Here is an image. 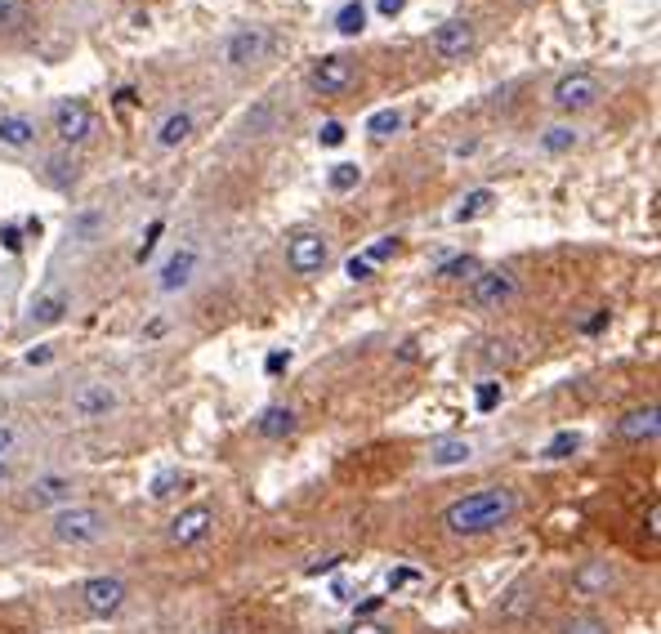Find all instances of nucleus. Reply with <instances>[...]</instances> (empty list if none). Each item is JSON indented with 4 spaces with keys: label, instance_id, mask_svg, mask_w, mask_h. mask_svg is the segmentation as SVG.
<instances>
[{
    "label": "nucleus",
    "instance_id": "nucleus-45",
    "mask_svg": "<svg viewBox=\"0 0 661 634\" xmlns=\"http://www.w3.org/2000/svg\"><path fill=\"white\" fill-rule=\"evenodd\" d=\"M603 326H608V309H603V313H595V317H590V322H586V326H581V331H586V335H595V331H603Z\"/></svg>",
    "mask_w": 661,
    "mask_h": 634
},
{
    "label": "nucleus",
    "instance_id": "nucleus-30",
    "mask_svg": "<svg viewBox=\"0 0 661 634\" xmlns=\"http://www.w3.org/2000/svg\"><path fill=\"white\" fill-rule=\"evenodd\" d=\"M478 273V259L474 255H456V259H443V264H438V277H474Z\"/></svg>",
    "mask_w": 661,
    "mask_h": 634
},
{
    "label": "nucleus",
    "instance_id": "nucleus-6",
    "mask_svg": "<svg viewBox=\"0 0 661 634\" xmlns=\"http://www.w3.org/2000/svg\"><path fill=\"white\" fill-rule=\"evenodd\" d=\"M126 581L121 576H90V581L81 585V603L90 617H117L121 608H126Z\"/></svg>",
    "mask_w": 661,
    "mask_h": 634
},
{
    "label": "nucleus",
    "instance_id": "nucleus-33",
    "mask_svg": "<svg viewBox=\"0 0 661 634\" xmlns=\"http://www.w3.org/2000/svg\"><path fill=\"white\" fill-rule=\"evenodd\" d=\"M496 402H501V380H483V384H478V393H474V407L492 411Z\"/></svg>",
    "mask_w": 661,
    "mask_h": 634
},
{
    "label": "nucleus",
    "instance_id": "nucleus-44",
    "mask_svg": "<svg viewBox=\"0 0 661 634\" xmlns=\"http://www.w3.org/2000/svg\"><path fill=\"white\" fill-rule=\"evenodd\" d=\"M54 358V349H50V344H41V349H32V353H27V362H32V367H41V362H50Z\"/></svg>",
    "mask_w": 661,
    "mask_h": 634
},
{
    "label": "nucleus",
    "instance_id": "nucleus-3",
    "mask_svg": "<svg viewBox=\"0 0 661 634\" xmlns=\"http://www.w3.org/2000/svg\"><path fill=\"white\" fill-rule=\"evenodd\" d=\"M599 99H603V81L595 72H568V76H559L554 81V90H550V103L559 112H590V108H599Z\"/></svg>",
    "mask_w": 661,
    "mask_h": 634
},
{
    "label": "nucleus",
    "instance_id": "nucleus-31",
    "mask_svg": "<svg viewBox=\"0 0 661 634\" xmlns=\"http://www.w3.org/2000/svg\"><path fill=\"white\" fill-rule=\"evenodd\" d=\"M559 634H612L608 630V621L603 617H572V621H563Z\"/></svg>",
    "mask_w": 661,
    "mask_h": 634
},
{
    "label": "nucleus",
    "instance_id": "nucleus-13",
    "mask_svg": "<svg viewBox=\"0 0 661 634\" xmlns=\"http://www.w3.org/2000/svg\"><path fill=\"white\" fill-rule=\"evenodd\" d=\"M72 411L81 420H103L117 411V389L112 384H81V389L72 393Z\"/></svg>",
    "mask_w": 661,
    "mask_h": 634
},
{
    "label": "nucleus",
    "instance_id": "nucleus-17",
    "mask_svg": "<svg viewBox=\"0 0 661 634\" xmlns=\"http://www.w3.org/2000/svg\"><path fill=\"white\" fill-rule=\"evenodd\" d=\"M27 501H32L36 509H50V505H72V478H63V474H50V478H41V483L27 492Z\"/></svg>",
    "mask_w": 661,
    "mask_h": 634
},
{
    "label": "nucleus",
    "instance_id": "nucleus-22",
    "mask_svg": "<svg viewBox=\"0 0 661 634\" xmlns=\"http://www.w3.org/2000/svg\"><path fill=\"white\" fill-rule=\"evenodd\" d=\"M0 143H5V148H32L36 121L32 117H0Z\"/></svg>",
    "mask_w": 661,
    "mask_h": 634
},
{
    "label": "nucleus",
    "instance_id": "nucleus-28",
    "mask_svg": "<svg viewBox=\"0 0 661 634\" xmlns=\"http://www.w3.org/2000/svg\"><path fill=\"white\" fill-rule=\"evenodd\" d=\"M577 451H581V434H572V429H568V434H554L550 443H545L541 456L545 460H568V456H577Z\"/></svg>",
    "mask_w": 661,
    "mask_h": 634
},
{
    "label": "nucleus",
    "instance_id": "nucleus-51",
    "mask_svg": "<svg viewBox=\"0 0 661 634\" xmlns=\"http://www.w3.org/2000/svg\"><path fill=\"white\" fill-rule=\"evenodd\" d=\"M5 478H9V469H5V460H0V483H5Z\"/></svg>",
    "mask_w": 661,
    "mask_h": 634
},
{
    "label": "nucleus",
    "instance_id": "nucleus-39",
    "mask_svg": "<svg viewBox=\"0 0 661 634\" xmlns=\"http://www.w3.org/2000/svg\"><path fill=\"white\" fill-rule=\"evenodd\" d=\"M394 251H398V242H394V237H385V242H376V246H371V251L362 255V259H371V264H380V259H389Z\"/></svg>",
    "mask_w": 661,
    "mask_h": 634
},
{
    "label": "nucleus",
    "instance_id": "nucleus-20",
    "mask_svg": "<svg viewBox=\"0 0 661 634\" xmlns=\"http://www.w3.org/2000/svg\"><path fill=\"white\" fill-rule=\"evenodd\" d=\"M193 126H197L193 112H184V108L170 112V117L157 126V148H179V143H184L188 134H193Z\"/></svg>",
    "mask_w": 661,
    "mask_h": 634
},
{
    "label": "nucleus",
    "instance_id": "nucleus-25",
    "mask_svg": "<svg viewBox=\"0 0 661 634\" xmlns=\"http://www.w3.org/2000/svg\"><path fill=\"white\" fill-rule=\"evenodd\" d=\"M577 139H581V134L572 130V126H550V130L541 134V152H550V157H563V152L577 148Z\"/></svg>",
    "mask_w": 661,
    "mask_h": 634
},
{
    "label": "nucleus",
    "instance_id": "nucleus-48",
    "mask_svg": "<svg viewBox=\"0 0 661 634\" xmlns=\"http://www.w3.org/2000/svg\"><path fill=\"white\" fill-rule=\"evenodd\" d=\"M9 447H14V429H9V425H0V456H5Z\"/></svg>",
    "mask_w": 661,
    "mask_h": 634
},
{
    "label": "nucleus",
    "instance_id": "nucleus-50",
    "mask_svg": "<svg viewBox=\"0 0 661 634\" xmlns=\"http://www.w3.org/2000/svg\"><path fill=\"white\" fill-rule=\"evenodd\" d=\"M411 576H416V572H407V568H402V572H394V576H389V590H398V585H407Z\"/></svg>",
    "mask_w": 661,
    "mask_h": 634
},
{
    "label": "nucleus",
    "instance_id": "nucleus-16",
    "mask_svg": "<svg viewBox=\"0 0 661 634\" xmlns=\"http://www.w3.org/2000/svg\"><path fill=\"white\" fill-rule=\"evenodd\" d=\"M193 268H197V251H193V246H184V251H175V255L166 259L157 286H161V291H179V286L193 282Z\"/></svg>",
    "mask_w": 661,
    "mask_h": 634
},
{
    "label": "nucleus",
    "instance_id": "nucleus-15",
    "mask_svg": "<svg viewBox=\"0 0 661 634\" xmlns=\"http://www.w3.org/2000/svg\"><path fill=\"white\" fill-rule=\"evenodd\" d=\"M295 429H300V416H295L291 407H268V411H260V420H255V434L268 438V443H282V438H291Z\"/></svg>",
    "mask_w": 661,
    "mask_h": 634
},
{
    "label": "nucleus",
    "instance_id": "nucleus-24",
    "mask_svg": "<svg viewBox=\"0 0 661 634\" xmlns=\"http://www.w3.org/2000/svg\"><path fill=\"white\" fill-rule=\"evenodd\" d=\"M362 27H367V5H362V0L340 5V14H335V32H340V36H358Z\"/></svg>",
    "mask_w": 661,
    "mask_h": 634
},
{
    "label": "nucleus",
    "instance_id": "nucleus-18",
    "mask_svg": "<svg viewBox=\"0 0 661 634\" xmlns=\"http://www.w3.org/2000/svg\"><path fill=\"white\" fill-rule=\"evenodd\" d=\"M67 309H72V291H45L41 300L32 304V326H54V322H63Z\"/></svg>",
    "mask_w": 661,
    "mask_h": 634
},
{
    "label": "nucleus",
    "instance_id": "nucleus-26",
    "mask_svg": "<svg viewBox=\"0 0 661 634\" xmlns=\"http://www.w3.org/2000/svg\"><path fill=\"white\" fill-rule=\"evenodd\" d=\"M327 184H331V192L358 188V184H362V166H358V161H335L331 175H327Z\"/></svg>",
    "mask_w": 661,
    "mask_h": 634
},
{
    "label": "nucleus",
    "instance_id": "nucleus-40",
    "mask_svg": "<svg viewBox=\"0 0 661 634\" xmlns=\"http://www.w3.org/2000/svg\"><path fill=\"white\" fill-rule=\"evenodd\" d=\"M264 367H268V376H277V371H286V367H291V353H286V349L268 353V362H264Z\"/></svg>",
    "mask_w": 661,
    "mask_h": 634
},
{
    "label": "nucleus",
    "instance_id": "nucleus-2",
    "mask_svg": "<svg viewBox=\"0 0 661 634\" xmlns=\"http://www.w3.org/2000/svg\"><path fill=\"white\" fill-rule=\"evenodd\" d=\"M54 541L59 545H72V550H81V545H99L103 536H108V514L94 505H63L59 514H54Z\"/></svg>",
    "mask_w": 661,
    "mask_h": 634
},
{
    "label": "nucleus",
    "instance_id": "nucleus-19",
    "mask_svg": "<svg viewBox=\"0 0 661 634\" xmlns=\"http://www.w3.org/2000/svg\"><path fill=\"white\" fill-rule=\"evenodd\" d=\"M469 456H474V443H469V438H443V443L429 451V465L456 469V465H469Z\"/></svg>",
    "mask_w": 661,
    "mask_h": 634
},
{
    "label": "nucleus",
    "instance_id": "nucleus-38",
    "mask_svg": "<svg viewBox=\"0 0 661 634\" xmlns=\"http://www.w3.org/2000/svg\"><path fill=\"white\" fill-rule=\"evenodd\" d=\"M318 139H322V148H340V143H344V126H340V121H327Z\"/></svg>",
    "mask_w": 661,
    "mask_h": 634
},
{
    "label": "nucleus",
    "instance_id": "nucleus-12",
    "mask_svg": "<svg viewBox=\"0 0 661 634\" xmlns=\"http://www.w3.org/2000/svg\"><path fill=\"white\" fill-rule=\"evenodd\" d=\"M617 568H612L608 559H586L577 572H572V590L577 594H590V599H599V594H612L617 590Z\"/></svg>",
    "mask_w": 661,
    "mask_h": 634
},
{
    "label": "nucleus",
    "instance_id": "nucleus-9",
    "mask_svg": "<svg viewBox=\"0 0 661 634\" xmlns=\"http://www.w3.org/2000/svg\"><path fill=\"white\" fill-rule=\"evenodd\" d=\"M94 130V112L85 99H63L59 108H54V134H59L63 148H72V143H85Z\"/></svg>",
    "mask_w": 661,
    "mask_h": 634
},
{
    "label": "nucleus",
    "instance_id": "nucleus-8",
    "mask_svg": "<svg viewBox=\"0 0 661 634\" xmlns=\"http://www.w3.org/2000/svg\"><path fill=\"white\" fill-rule=\"evenodd\" d=\"M210 532H215V509L210 505H188L170 518V545H179V550L201 545Z\"/></svg>",
    "mask_w": 661,
    "mask_h": 634
},
{
    "label": "nucleus",
    "instance_id": "nucleus-36",
    "mask_svg": "<svg viewBox=\"0 0 661 634\" xmlns=\"http://www.w3.org/2000/svg\"><path fill=\"white\" fill-rule=\"evenodd\" d=\"M175 487H184V474H157L152 478V496H157V501H166Z\"/></svg>",
    "mask_w": 661,
    "mask_h": 634
},
{
    "label": "nucleus",
    "instance_id": "nucleus-43",
    "mask_svg": "<svg viewBox=\"0 0 661 634\" xmlns=\"http://www.w3.org/2000/svg\"><path fill=\"white\" fill-rule=\"evenodd\" d=\"M376 9L385 18H394V14H402V9H407V0H376Z\"/></svg>",
    "mask_w": 661,
    "mask_h": 634
},
{
    "label": "nucleus",
    "instance_id": "nucleus-46",
    "mask_svg": "<svg viewBox=\"0 0 661 634\" xmlns=\"http://www.w3.org/2000/svg\"><path fill=\"white\" fill-rule=\"evenodd\" d=\"M0 237H5V251H18V246H23V237H18V228H0Z\"/></svg>",
    "mask_w": 661,
    "mask_h": 634
},
{
    "label": "nucleus",
    "instance_id": "nucleus-29",
    "mask_svg": "<svg viewBox=\"0 0 661 634\" xmlns=\"http://www.w3.org/2000/svg\"><path fill=\"white\" fill-rule=\"evenodd\" d=\"M367 130L376 134V139H389V134H398V130H402V112H398V108H385V112H376V117L367 121Z\"/></svg>",
    "mask_w": 661,
    "mask_h": 634
},
{
    "label": "nucleus",
    "instance_id": "nucleus-1",
    "mask_svg": "<svg viewBox=\"0 0 661 634\" xmlns=\"http://www.w3.org/2000/svg\"><path fill=\"white\" fill-rule=\"evenodd\" d=\"M514 514H519V492L514 487H483V492H469L447 505L443 527L452 536H487L510 527Z\"/></svg>",
    "mask_w": 661,
    "mask_h": 634
},
{
    "label": "nucleus",
    "instance_id": "nucleus-42",
    "mask_svg": "<svg viewBox=\"0 0 661 634\" xmlns=\"http://www.w3.org/2000/svg\"><path fill=\"white\" fill-rule=\"evenodd\" d=\"M340 559H344V554H331V559H322V563H313V568H309V576H322V572H335V568H340Z\"/></svg>",
    "mask_w": 661,
    "mask_h": 634
},
{
    "label": "nucleus",
    "instance_id": "nucleus-41",
    "mask_svg": "<svg viewBox=\"0 0 661 634\" xmlns=\"http://www.w3.org/2000/svg\"><path fill=\"white\" fill-rule=\"evenodd\" d=\"M661 536V505L648 509V541H657Z\"/></svg>",
    "mask_w": 661,
    "mask_h": 634
},
{
    "label": "nucleus",
    "instance_id": "nucleus-49",
    "mask_svg": "<svg viewBox=\"0 0 661 634\" xmlns=\"http://www.w3.org/2000/svg\"><path fill=\"white\" fill-rule=\"evenodd\" d=\"M380 603H385V599H380V594H376V599H367V603H358V617H371V612H376Z\"/></svg>",
    "mask_w": 661,
    "mask_h": 634
},
{
    "label": "nucleus",
    "instance_id": "nucleus-23",
    "mask_svg": "<svg viewBox=\"0 0 661 634\" xmlns=\"http://www.w3.org/2000/svg\"><path fill=\"white\" fill-rule=\"evenodd\" d=\"M492 201H496V197H492V188L469 192L461 206H456V215H452V219H456V224H474L478 215H487V210H492Z\"/></svg>",
    "mask_w": 661,
    "mask_h": 634
},
{
    "label": "nucleus",
    "instance_id": "nucleus-10",
    "mask_svg": "<svg viewBox=\"0 0 661 634\" xmlns=\"http://www.w3.org/2000/svg\"><path fill=\"white\" fill-rule=\"evenodd\" d=\"M327 259H331V246H327V237L322 233H295L291 246H286V264H291L295 273H304V277L322 273Z\"/></svg>",
    "mask_w": 661,
    "mask_h": 634
},
{
    "label": "nucleus",
    "instance_id": "nucleus-27",
    "mask_svg": "<svg viewBox=\"0 0 661 634\" xmlns=\"http://www.w3.org/2000/svg\"><path fill=\"white\" fill-rule=\"evenodd\" d=\"M99 233H103V210H81V215L72 219L76 242H99Z\"/></svg>",
    "mask_w": 661,
    "mask_h": 634
},
{
    "label": "nucleus",
    "instance_id": "nucleus-35",
    "mask_svg": "<svg viewBox=\"0 0 661 634\" xmlns=\"http://www.w3.org/2000/svg\"><path fill=\"white\" fill-rule=\"evenodd\" d=\"M344 273H349V282H371V277H376V268H371V259L353 255L349 264H344Z\"/></svg>",
    "mask_w": 661,
    "mask_h": 634
},
{
    "label": "nucleus",
    "instance_id": "nucleus-32",
    "mask_svg": "<svg viewBox=\"0 0 661 634\" xmlns=\"http://www.w3.org/2000/svg\"><path fill=\"white\" fill-rule=\"evenodd\" d=\"M273 103H255V108L251 112H246V130H251V134H268V130H273Z\"/></svg>",
    "mask_w": 661,
    "mask_h": 634
},
{
    "label": "nucleus",
    "instance_id": "nucleus-34",
    "mask_svg": "<svg viewBox=\"0 0 661 634\" xmlns=\"http://www.w3.org/2000/svg\"><path fill=\"white\" fill-rule=\"evenodd\" d=\"M72 179H76V161H72V166H67V157H54V161H50V184L67 188V184H72Z\"/></svg>",
    "mask_w": 661,
    "mask_h": 634
},
{
    "label": "nucleus",
    "instance_id": "nucleus-4",
    "mask_svg": "<svg viewBox=\"0 0 661 634\" xmlns=\"http://www.w3.org/2000/svg\"><path fill=\"white\" fill-rule=\"evenodd\" d=\"M519 295V282H514L510 268H492V273H474V282H469V304L483 313L492 309H505V304Z\"/></svg>",
    "mask_w": 661,
    "mask_h": 634
},
{
    "label": "nucleus",
    "instance_id": "nucleus-11",
    "mask_svg": "<svg viewBox=\"0 0 661 634\" xmlns=\"http://www.w3.org/2000/svg\"><path fill=\"white\" fill-rule=\"evenodd\" d=\"M353 76L358 72H353V63L344 54H327V59H318L309 67V85L318 94H344L353 85Z\"/></svg>",
    "mask_w": 661,
    "mask_h": 634
},
{
    "label": "nucleus",
    "instance_id": "nucleus-37",
    "mask_svg": "<svg viewBox=\"0 0 661 634\" xmlns=\"http://www.w3.org/2000/svg\"><path fill=\"white\" fill-rule=\"evenodd\" d=\"M161 233H166V224H161V219H152V228H148V237H143V246L134 251V259H139V264L152 255V246H157V237H161Z\"/></svg>",
    "mask_w": 661,
    "mask_h": 634
},
{
    "label": "nucleus",
    "instance_id": "nucleus-47",
    "mask_svg": "<svg viewBox=\"0 0 661 634\" xmlns=\"http://www.w3.org/2000/svg\"><path fill=\"white\" fill-rule=\"evenodd\" d=\"M349 634H389L385 626H376V621H362V626H353Z\"/></svg>",
    "mask_w": 661,
    "mask_h": 634
},
{
    "label": "nucleus",
    "instance_id": "nucleus-5",
    "mask_svg": "<svg viewBox=\"0 0 661 634\" xmlns=\"http://www.w3.org/2000/svg\"><path fill=\"white\" fill-rule=\"evenodd\" d=\"M429 45H434L438 59L461 63V59H469V54H474L478 32H474V23H469V18H447V23H438V27H434Z\"/></svg>",
    "mask_w": 661,
    "mask_h": 634
},
{
    "label": "nucleus",
    "instance_id": "nucleus-21",
    "mask_svg": "<svg viewBox=\"0 0 661 634\" xmlns=\"http://www.w3.org/2000/svg\"><path fill=\"white\" fill-rule=\"evenodd\" d=\"M27 27H32V9H27L23 0H5V5H0V41H14V36H23Z\"/></svg>",
    "mask_w": 661,
    "mask_h": 634
},
{
    "label": "nucleus",
    "instance_id": "nucleus-7",
    "mask_svg": "<svg viewBox=\"0 0 661 634\" xmlns=\"http://www.w3.org/2000/svg\"><path fill=\"white\" fill-rule=\"evenodd\" d=\"M268 45H273V32H268V27H237V32L224 41V63L228 67H251L268 54Z\"/></svg>",
    "mask_w": 661,
    "mask_h": 634
},
{
    "label": "nucleus",
    "instance_id": "nucleus-14",
    "mask_svg": "<svg viewBox=\"0 0 661 634\" xmlns=\"http://www.w3.org/2000/svg\"><path fill=\"white\" fill-rule=\"evenodd\" d=\"M617 434L626 438V443H657V434H661V411L648 402V407H635V411H626V416L617 420Z\"/></svg>",
    "mask_w": 661,
    "mask_h": 634
}]
</instances>
